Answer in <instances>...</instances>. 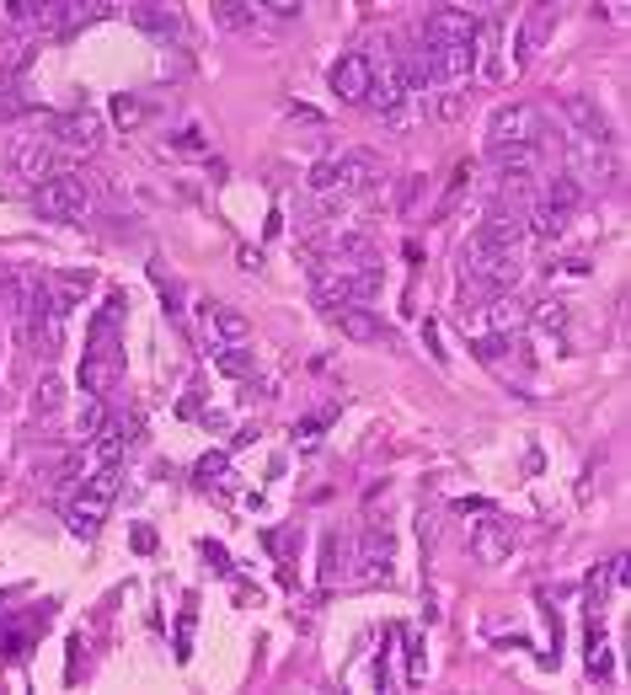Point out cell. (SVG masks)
Wrapping results in <instances>:
<instances>
[{
    "instance_id": "cell-26",
    "label": "cell",
    "mask_w": 631,
    "mask_h": 695,
    "mask_svg": "<svg viewBox=\"0 0 631 695\" xmlns=\"http://www.w3.org/2000/svg\"><path fill=\"white\" fill-rule=\"evenodd\" d=\"M551 27H556V5H536V11L525 16V33H519V59H525V54H530L536 43L547 38Z\"/></svg>"
},
{
    "instance_id": "cell-30",
    "label": "cell",
    "mask_w": 631,
    "mask_h": 695,
    "mask_svg": "<svg viewBox=\"0 0 631 695\" xmlns=\"http://www.w3.org/2000/svg\"><path fill=\"white\" fill-rule=\"evenodd\" d=\"M86 284H91V273H54V279H48V289H54V300H59L65 311H70V305H76V300L86 294Z\"/></svg>"
},
{
    "instance_id": "cell-24",
    "label": "cell",
    "mask_w": 631,
    "mask_h": 695,
    "mask_svg": "<svg viewBox=\"0 0 631 695\" xmlns=\"http://www.w3.org/2000/svg\"><path fill=\"white\" fill-rule=\"evenodd\" d=\"M348 562H353V540H342V535L333 530V535H327V546H322V583L333 588L337 578H348V573H353Z\"/></svg>"
},
{
    "instance_id": "cell-20",
    "label": "cell",
    "mask_w": 631,
    "mask_h": 695,
    "mask_svg": "<svg viewBox=\"0 0 631 695\" xmlns=\"http://www.w3.org/2000/svg\"><path fill=\"white\" fill-rule=\"evenodd\" d=\"M471 546H476V557H482V562H504L508 551H514V525L493 514V519H482V525H476Z\"/></svg>"
},
{
    "instance_id": "cell-19",
    "label": "cell",
    "mask_w": 631,
    "mask_h": 695,
    "mask_svg": "<svg viewBox=\"0 0 631 695\" xmlns=\"http://www.w3.org/2000/svg\"><path fill=\"white\" fill-rule=\"evenodd\" d=\"M128 22L139 27V33H150V38H182V16L171 11V5H128Z\"/></svg>"
},
{
    "instance_id": "cell-37",
    "label": "cell",
    "mask_w": 631,
    "mask_h": 695,
    "mask_svg": "<svg viewBox=\"0 0 631 695\" xmlns=\"http://www.w3.org/2000/svg\"><path fill=\"white\" fill-rule=\"evenodd\" d=\"M295 445H300V450H316V445H322V423H300Z\"/></svg>"
},
{
    "instance_id": "cell-32",
    "label": "cell",
    "mask_w": 631,
    "mask_h": 695,
    "mask_svg": "<svg viewBox=\"0 0 631 695\" xmlns=\"http://www.w3.org/2000/svg\"><path fill=\"white\" fill-rule=\"evenodd\" d=\"M33 402H38V412H54L59 402H65V380H59L54 369H43L38 374V396H33Z\"/></svg>"
},
{
    "instance_id": "cell-28",
    "label": "cell",
    "mask_w": 631,
    "mask_h": 695,
    "mask_svg": "<svg viewBox=\"0 0 631 695\" xmlns=\"http://www.w3.org/2000/svg\"><path fill=\"white\" fill-rule=\"evenodd\" d=\"M27 65H33V38H5V43H0V76H11V81H16Z\"/></svg>"
},
{
    "instance_id": "cell-17",
    "label": "cell",
    "mask_w": 631,
    "mask_h": 695,
    "mask_svg": "<svg viewBox=\"0 0 631 695\" xmlns=\"http://www.w3.org/2000/svg\"><path fill=\"white\" fill-rule=\"evenodd\" d=\"M487 161L519 182V177H536L547 156H541V145H487Z\"/></svg>"
},
{
    "instance_id": "cell-31",
    "label": "cell",
    "mask_w": 631,
    "mask_h": 695,
    "mask_svg": "<svg viewBox=\"0 0 631 695\" xmlns=\"http://www.w3.org/2000/svg\"><path fill=\"white\" fill-rule=\"evenodd\" d=\"M252 348H247V343H241V348H219V359H214V369H219V374H252Z\"/></svg>"
},
{
    "instance_id": "cell-29",
    "label": "cell",
    "mask_w": 631,
    "mask_h": 695,
    "mask_svg": "<svg viewBox=\"0 0 631 695\" xmlns=\"http://www.w3.org/2000/svg\"><path fill=\"white\" fill-rule=\"evenodd\" d=\"M102 423H108V407H102V396H86L81 417H76V439H81V445H91V439L102 434Z\"/></svg>"
},
{
    "instance_id": "cell-3",
    "label": "cell",
    "mask_w": 631,
    "mask_h": 695,
    "mask_svg": "<svg viewBox=\"0 0 631 695\" xmlns=\"http://www.w3.org/2000/svg\"><path fill=\"white\" fill-rule=\"evenodd\" d=\"M482 38V16L471 5H439L422 16V43L428 48H476Z\"/></svg>"
},
{
    "instance_id": "cell-15",
    "label": "cell",
    "mask_w": 631,
    "mask_h": 695,
    "mask_svg": "<svg viewBox=\"0 0 631 695\" xmlns=\"http://www.w3.org/2000/svg\"><path fill=\"white\" fill-rule=\"evenodd\" d=\"M333 322H337V332L353 337V343H391V337H396V332L385 327L375 311H364V305H337Z\"/></svg>"
},
{
    "instance_id": "cell-35",
    "label": "cell",
    "mask_w": 631,
    "mask_h": 695,
    "mask_svg": "<svg viewBox=\"0 0 631 695\" xmlns=\"http://www.w3.org/2000/svg\"><path fill=\"white\" fill-rule=\"evenodd\" d=\"M589 674H610V653H605V642H599V631H589Z\"/></svg>"
},
{
    "instance_id": "cell-21",
    "label": "cell",
    "mask_w": 631,
    "mask_h": 695,
    "mask_svg": "<svg viewBox=\"0 0 631 695\" xmlns=\"http://www.w3.org/2000/svg\"><path fill=\"white\" fill-rule=\"evenodd\" d=\"M124 445H128L124 417H108V423H102V434L91 439V455H86V471H97V466H119V460H124Z\"/></svg>"
},
{
    "instance_id": "cell-7",
    "label": "cell",
    "mask_w": 631,
    "mask_h": 695,
    "mask_svg": "<svg viewBox=\"0 0 631 695\" xmlns=\"http://www.w3.org/2000/svg\"><path fill=\"white\" fill-rule=\"evenodd\" d=\"M353 573L364 578V583H391V573H396V540H391V530H380V525H370V530L359 535V546H353Z\"/></svg>"
},
{
    "instance_id": "cell-14",
    "label": "cell",
    "mask_w": 631,
    "mask_h": 695,
    "mask_svg": "<svg viewBox=\"0 0 631 695\" xmlns=\"http://www.w3.org/2000/svg\"><path fill=\"white\" fill-rule=\"evenodd\" d=\"M119 316H124V294H113L97 322H91V337H86V354L91 359H119Z\"/></svg>"
},
{
    "instance_id": "cell-27",
    "label": "cell",
    "mask_w": 631,
    "mask_h": 695,
    "mask_svg": "<svg viewBox=\"0 0 631 695\" xmlns=\"http://www.w3.org/2000/svg\"><path fill=\"white\" fill-rule=\"evenodd\" d=\"M113 380H119V359H91V354H86V365H81L86 396H102V391H108Z\"/></svg>"
},
{
    "instance_id": "cell-36",
    "label": "cell",
    "mask_w": 631,
    "mask_h": 695,
    "mask_svg": "<svg viewBox=\"0 0 631 695\" xmlns=\"http://www.w3.org/2000/svg\"><path fill=\"white\" fill-rule=\"evenodd\" d=\"M139 113H145V108H139V97H119V102H113V119H119V123H139Z\"/></svg>"
},
{
    "instance_id": "cell-5",
    "label": "cell",
    "mask_w": 631,
    "mask_h": 695,
    "mask_svg": "<svg viewBox=\"0 0 631 695\" xmlns=\"http://www.w3.org/2000/svg\"><path fill=\"white\" fill-rule=\"evenodd\" d=\"M541 113L530 102H498L487 119V145H541Z\"/></svg>"
},
{
    "instance_id": "cell-16",
    "label": "cell",
    "mask_w": 631,
    "mask_h": 695,
    "mask_svg": "<svg viewBox=\"0 0 631 695\" xmlns=\"http://www.w3.org/2000/svg\"><path fill=\"white\" fill-rule=\"evenodd\" d=\"M5 16L22 33H54L59 38V5H48V0H5Z\"/></svg>"
},
{
    "instance_id": "cell-10",
    "label": "cell",
    "mask_w": 631,
    "mask_h": 695,
    "mask_svg": "<svg viewBox=\"0 0 631 695\" xmlns=\"http://www.w3.org/2000/svg\"><path fill=\"white\" fill-rule=\"evenodd\" d=\"M327 161H333V188H342V193H370L380 177H385L375 150H359V145L342 150V156H327Z\"/></svg>"
},
{
    "instance_id": "cell-23",
    "label": "cell",
    "mask_w": 631,
    "mask_h": 695,
    "mask_svg": "<svg viewBox=\"0 0 631 695\" xmlns=\"http://www.w3.org/2000/svg\"><path fill=\"white\" fill-rule=\"evenodd\" d=\"M108 11H113L108 0H59V38L81 33L86 22H97V16H108Z\"/></svg>"
},
{
    "instance_id": "cell-9",
    "label": "cell",
    "mask_w": 631,
    "mask_h": 695,
    "mask_svg": "<svg viewBox=\"0 0 631 695\" xmlns=\"http://www.w3.org/2000/svg\"><path fill=\"white\" fill-rule=\"evenodd\" d=\"M11 166H16V177H27V182H48V177H59L65 166L54 156V145L43 139V134H16L11 139Z\"/></svg>"
},
{
    "instance_id": "cell-4",
    "label": "cell",
    "mask_w": 631,
    "mask_h": 695,
    "mask_svg": "<svg viewBox=\"0 0 631 695\" xmlns=\"http://www.w3.org/2000/svg\"><path fill=\"white\" fill-rule=\"evenodd\" d=\"M33 209H38L43 220H86L91 188H86V177H76V171H59L43 188H33Z\"/></svg>"
},
{
    "instance_id": "cell-6",
    "label": "cell",
    "mask_w": 631,
    "mask_h": 695,
    "mask_svg": "<svg viewBox=\"0 0 631 695\" xmlns=\"http://www.w3.org/2000/svg\"><path fill=\"white\" fill-rule=\"evenodd\" d=\"M530 327V300H519V294H493L487 305H476V316L465 311V332H498V337H514V332Z\"/></svg>"
},
{
    "instance_id": "cell-13",
    "label": "cell",
    "mask_w": 631,
    "mask_h": 695,
    "mask_svg": "<svg viewBox=\"0 0 631 695\" xmlns=\"http://www.w3.org/2000/svg\"><path fill=\"white\" fill-rule=\"evenodd\" d=\"M54 139L70 145V150H97V145H102V119H97L91 108L59 113V119H54Z\"/></svg>"
},
{
    "instance_id": "cell-2",
    "label": "cell",
    "mask_w": 631,
    "mask_h": 695,
    "mask_svg": "<svg viewBox=\"0 0 631 695\" xmlns=\"http://www.w3.org/2000/svg\"><path fill=\"white\" fill-rule=\"evenodd\" d=\"M119 482H124V471L119 466H97V471H86L76 497L65 503V525L91 540V535L102 530V519H108V508H113V497H119Z\"/></svg>"
},
{
    "instance_id": "cell-34",
    "label": "cell",
    "mask_w": 631,
    "mask_h": 695,
    "mask_svg": "<svg viewBox=\"0 0 631 695\" xmlns=\"http://www.w3.org/2000/svg\"><path fill=\"white\" fill-rule=\"evenodd\" d=\"M193 471H199V482H219V477L230 471V455H225V450H210L204 460H199V466H193Z\"/></svg>"
},
{
    "instance_id": "cell-38",
    "label": "cell",
    "mask_w": 631,
    "mask_h": 695,
    "mask_svg": "<svg viewBox=\"0 0 631 695\" xmlns=\"http://www.w3.org/2000/svg\"><path fill=\"white\" fill-rule=\"evenodd\" d=\"M268 11H273V16H295L300 0H268Z\"/></svg>"
},
{
    "instance_id": "cell-1",
    "label": "cell",
    "mask_w": 631,
    "mask_h": 695,
    "mask_svg": "<svg viewBox=\"0 0 631 695\" xmlns=\"http://www.w3.org/2000/svg\"><path fill=\"white\" fill-rule=\"evenodd\" d=\"M519 273H525L519 246H498V242H482V236H471V242H465L461 279L471 289H482V294H508V289L519 284Z\"/></svg>"
},
{
    "instance_id": "cell-22",
    "label": "cell",
    "mask_w": 631,
    "mask_h": 695,
    "mask_svg": "<svg viewBox=\"0 0 631 695\" xmlns=\"http://www.w3.org/2000/svg\"><path fill=\"white\" fill-rule=\"evenodd\" d=\"M567 225H573V209H556V204H547V199L525 214V236H541V242H556Z\"/></svg>"
},
{
    "instance_id": "cell-25",
    "label": "cell",
    "mask_w": 631,
    "mask_h": 695,
    "mask_svg": "<svg viewBox=\"0 0 631 695\" xmlns=\"http://www.w3.org/2000/svg\"><path fill=\"white\" fill-rule=\"evenodd\" d=\"M214 22L219 27H257L262 22V5L257 0H214Z\"/></svg>"
},
{
    "instance_id": "cell-33",
    "label": "cell",
    "mask_w": 631,
    "mask_h": 695,
    "mask_svg": "<svg viewBox=\"0 0 631 695\" xmlns=\"http://www.w3.org/2000/svg\"><path fill=\"white\" fill-rule=\"evenodd\" d=\"M578 193H584V188H578V182H573L567 171L547 182V204H556V209H573V204H578Z\"/></svg>"
},
{
    "instance_id": "cell-18",
    "label": "cell",
    "mask_w": 631,
    "mask_h": 695,
    "mask_svg": "<svg viewBox=\"0 0 631 695\" xmlns=\"http://www.w3.org/2000/svg\"><path fill=\"white\" fill-rule=\"evenodd\" d=\"M252 337V322L241 316V311H230V305H214L210 311V348L219 354V348H241Z\"/></svg>"
},
{
    "instance_id": "cell-12",
    "label": "cell",
    "mask_w": 631,
    "mask_h": 695,
    "mask_svg": "<svg viewBox=\"0 0 631 695\" xmlns=\"http://www.w3.org/2000/svg\"><path fill=\"white\" fill-rule=\"evenodd\" d=\"M616 166H610V156H605V145L599 139H578V134H567V177L584 188V182H594V177H610Z\"/></svg>"
},
{
    "instance_id": "cell-8",
    "label": "cell",
    "mask_w": 631,
    "mask_h": 695,
    "mask_svg": "<svg viewBox=\"0 0 631 695\" xmlns=\"http://www.w3.org/2000/svg\"><path fill=\"white\" fill-rule=\"evenodd\" d=\"M370 81H375V59L370 54H342L333 65V76H327V86H333V97L337 102H348V108H359L364 97H370Z\"/></svg>"
},
{
    "instance_id": "cell-11",
    "label": "cell",
    "mask_w": 631,
    "mask_h": 695,
    "mask_svg": "<svg viewBox=\"0 0 631 695\" xmlns=\"http://www.w3.org/2000/svg\"><path fill=\"white\" fill-rule=\"evenodd\" d=\"M562 119L573 123V134H578V139H599V145L610 139V119H605V108H599L594 97H584V91H567V97H562Z\"/></svg>"
}]
</instances>
